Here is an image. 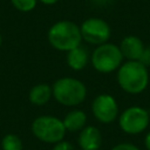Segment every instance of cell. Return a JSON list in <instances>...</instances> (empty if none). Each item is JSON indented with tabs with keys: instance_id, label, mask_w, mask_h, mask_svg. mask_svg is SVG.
I'll return each instance as SVG.
<instances>
[{
	"instance_id": "cell-9",
	"label": "cell",
	"mask_w": 150,
	"mask_h": 150,
	"mask_svg": "<svg viewBox=\"0 0 150 150\" xmlns=\"http://www.w3.org/2000/svg\"><path fill=\"white\" fill-rule=\"evenodd\" d=\"M118 47L122 52L123 57H125L128 61H138L145 48L143 41L136 35L125 36L121 41Z\"/></svg>"
},
{
	"instance_id": "cell-22",
	"label": "cell",
	"mask_w": 150,
	"mask_h": 150,
	"mask_svg": "<svg viewBox=\"0 0 150 150\" xmlns=\"http://www.w3.org/2000/svg\"><path fill=\"white\" fill-rule=\"evenodd\" d=\"M1 43H2V36H1V34H0V46H1Z\"/></svg>"
},
{
	"instance_id": "cell-10",
	"label": "cell",
	"mask_w": 150,
	"mask_h": 150,
	"mask_svg": "<svg viewBox=\"0 0 150 150\" xmlns=\"http://www.w3.org/2000/svg\"><path fill=\"white\" fill-rule=\"evenodd\" d=\"M79 145L82 150H98L102 145L101 131L93 125L84 127L79 135Z\"/></svg>"
},
{
	"instance_id": "cell-12",
	"label": "cell",
	"mask_w": 150,
	"mask_h": 150,
	"mask_svg": "<svg viewBox=\"0 0 150 150\" xmlns=\"http://www.w3.org/2000/svg\"><path fill=\"white\" fill-rule=\"evenodd\" d=\"M62 121H63V124L67 131H70V132L81 131L86 127L87 115L82 110L75 109V110L69 111Z\"/></svg>"
},
{
	"instance_id": "cell-20",
	"label": "cell",
	"mask_w": 150,
	"mask_h": 150,
	"mask_svg": "<svg viewBox=\"0 0 150 150\" xmlns=\"http://www.w3.org/2000/svg\"><path fill=\"white\" fill-rule=\"evenodd\" d=\"M39 1H41L43 5H48V6H50V5L56 4L59 0H39Z\"/></svg>"
},
{
	"instance_id": "cell-14",
	"label": "cell",
	"mask_w": 150,
	"mask_h": 150,
	"mask_svg": "<svg viewBox=\"0 0 150 150\" xmlns=\"http://www.w3.org/2000/svg\"><path fill=\"white\" fill-rule=\"evenodd\" d=\"M22 141L18 135L8 134L1 141V149L2 150H22Z\"/></svg>"
},
{
	"instance_id": "cell-17",
	"label": "cell",
	"mask_w": 150,
	"mask_h": 150,
	"mask_svg": "<svg viewBox=\"0 0 150 150\" xmlns=\"http://www.w3.org/2000/svg\"><path fill=\"white\" fill-rule=\"evenodd\" d=\"M142 64H144L145 67H149L150 66V47H145L144 48V52L141 56V59L138 60Z\"/></svg>"
},
{
	"instance_id": "cell-21",
	"label": "cell",
	"mask_w": 150,
	"mask_h": 150,
	"mask_svg": "<svg viewBox=\"0 0 150 150\" xmlns=\"http://www.w3.org/2000/svg\"><path fill=\"white\" fill-rule=\"evenodd\" d=\"M93 2H95V4H98V5H103V4H105L108 0H91Z\"/></svg>"
},
{
	"instance_id": "cell-18",
	"label": "cell",
	"mask_w": 150,
	"mask_h": 150,
	"mask_svg": "<svg viewBox=\"0 0 150 150\" xmlns=\"http://www.w3.org/2000/svg\"><path fill=\"white\" fill-rule=\"evenodd\" d=\"M111 150H139V149L131 143H120L116 144Z\"/></svg>"
},
{
	"instance_id": "cell-15",
	"label": "cell",
	"mask_w": 150,
	"mask_h": 150,
	"mask_svg": "<svg viewBox=\"0 0 150 150\" xmlns=\"http://www.w3.org/2000/svg\"><path fill=\"white\" fill-rule=\"evenodd\" d=\"M11 2L20 12H30L35 8L38 0H11Z\"/></svg>"
},
{
	"instance_id": "cell-7",
	"label": "cell",
	"mask_w": 150,
	"mask_h": 150,
	"mask_svg": "<svg viewBox=\"0 0 150 150\" xmlns=\"http://www.w3.org/2000/svg\"><path fill=\"white\" fill-rule=\"evenodd\" d=\"M150 122V115L148 110L142 107L127 108L120 116L118 124L122 131L129 135H137L144 131Z\"/></svg>"
},
{
	"instance_id": "cell-6",
	"label": "cell",
	"mask_w": 150,
	"mask_h": 150,
	"mask_svg": "<svg viewBox=\"0 0 150 150\" xmlns=\"http://www.w3.org/2000/svg\"><path fill=\"white\" fill-rule=\"evenodd\" d=\"M82 40L90 45L100 46L111 36V28L109 23L101 18H88L80 26Z\"/></svg>"
},
{
	"instance_id": "cell-3",
	"label": "cell",
	"mask_w": 150,
	"mask_h": 150,
	"mask_svg": "<svg viewBox=\"0 0 150 150\" xmlns=\"http://www.w3.org/2000/svg\"><path fill=\"white\" fill-rule=\"evenodd\" d=\"M54 98L62 105L75 107L81 104L87 96L84 83L74 77H61L52 87Z\"/></svg>"
},
{
	"instance_id": "cell-4",
	"label": "cell",
	"mask_w": 150,
	"mask_h": 150,
	"mask_svg": "<svg viewBox=\"0 0 150 150\" xmlns=\"http://www.w3.org/2000/svg\"><path fill=\"white\" fill-rule=\"evenodd\" d=\"M32 131L38 139L55 144L64 138L67 130L62 120L54 116H39L32 123Z\"/></svg>"
},
{
	"instance_id": "cell-13",
	"label": "cell",
	"mask_w": 150,
	"mask_h": 150,
	"mask_svg": "<svg viewBox=\"0 0 150 150\" xmlns=\"http://www.w3.org/2000/svg\"><path fill=\"white\" fill-rule=\"evenodd\" d=\"M53 96V90L52 87L48 86L47 83H39L35 84L29 94H28V98L30 101V103H33L34 105H43L46 104L50 97Z\"/></svg>"
},
{
	"instance_id": "cell-8",
	"label": "cell",
	"mask_w": 150,
	"mask_h": 150,
	"mask_svg": "<svg viewBox=\"0 0 150 150\" xmlns=\"http://www.w3.org/2000/svg\"><path fill=\"white\" fill-rule=\"evenodd\" d=\"M91 111L97 121L109 124L118 115V105L116 100L109 94L97 95L91 103Z\"/></svg>"
},
{
	"instance_id": "cell-16",
	"label": "cell",
	"mask_w": 150,
	"mask_h": 150,
	"mask_svg": "<svg viewBox=\"0 0 150 150\" xmlns=\"http://www.w3.org/2000/svg\"><path fill=\"white\" fill-rule=\"evenodd\" d=\"M53 150H75V149H74V146H73L71 143L62 139V141H60V142H57V143L54 144Z\"/></svg>"
},
{
	"instance_id": "cell-19",
	"label": "cell",
	"mask_w": 150,
	"mask_h": 150,
	"mask_svg": "<svg viewBox=\"0 0 150 150\" xmlns=\"http://www.w3.org/2000/svg\"><path fill=\"white\" fill-rule=\"evenodd\" d=\"M144 144H145V148L146 150H150V131L146 134L145 136V139H144Z\"/></svg>"
},
{
	"instance_id": "cell-2",
	"label": "cell",
	"mask_w": 150,
	"mask_h": 150,
	"mask_svg": "<svg viewBox=\"0 0 150 150\" xmlns=\"http://www.w3.org/2000/svg\"><path fill=\"white\" fill-rule=\"evenodd\" d=\"M50 46L61 52H69L81 46L82 35L80 26L69 20L55 22L47 33Z\"/></svg>"
},
{
	"instance_id": "cell-1",
	"label": "cell",
	"mask_w": 150,
	"mask_h": 150,
	"mask_svg": "<svg viewBox=\"0 0 150 150\" xmlns=\"http://www.w3.org/2000/svg\"><path fill=\"white\" fill-rule=\"evenodd\" d=\"M117 83L128 94L142 93L149 83L148 67L139 61H127L117 71Z\"/></svg>"
},
{
	"instance_id": "cell-5",
	"label": "cell",
	"mask_w": 150,
	"mask_h": 150,
	"mask_svg": "<svg viewBox=\"0 0 150 150\" xmlns=\"http://www.w3.org/2000/svg\"><path fill=\"white\" fill-rule=\"evenodd\" d=\"M91 64L100 73H111L122 66L123 55L118 46L105 42L95 48L91 54Z\"/></svg>"
},
{
	"instance_id": "cell-11",
	"label": "cell",
	"mask_w": 150,
	"mask_h": 150,
	"mask_svg": "<svg viewBox=\"0 0 150 150\" xmlns=\"http://www.w3.org/2000/svg\"><path fill=\"white\" fill-rule=\"evenodd\" d=\"M89 61V54L86 48L79 46L67 52V64L73 70H82Z\"/></svg>"
}]
</instances>
